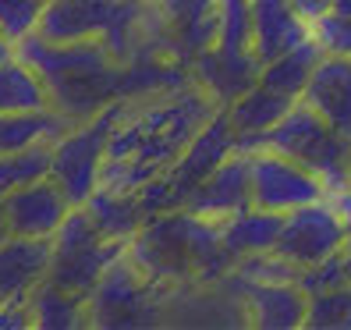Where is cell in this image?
<instances>
[{
  "mask_svg": "<svg viewBox=\"0 0 351 330\" xmlns=\"http://www.w3.org/2000/svg\"><path fill=\"white\" fill-rule=\"evenodd\" d=\"M305 327L316 330H351V284H341L334 292L308 295V320Z\"/></svg>",
  "mask_w": 351,
  "mask_h": 330,
  "instance_id": "cb8c5ba5",
  "label": "cell"
},
{
  "mask_svg": "<svg viewBox=\"0 0 351 330\" xmlns=\"http://www.w3.org/2000/svg\"><path fill=\"white\" fill-rule=\"evenodd\" d=\"M319 60H323L319 43L316 39H305L302 47L274 57L270 64H263L259 82L270 86V89H277V93H284V96H291V99H302V93H305V86H308V78H313Z\"/></svg>",
  "mask_w": 351,
  "mask_h": 330,
  "instance_id": "ffe728a7",
  "label": "cell"
},
{
  "mask_svg": "<svg viewBox=\"0 0 351 330\" xmlns=\"http://www.w3.org/2000/svg\"><path fill=\"white\" fill-rule=\"evenodd\" d=\"M14 54H18V43H11V39L0 32V64H4V60H11Z\"/></svg>",
  "mask_w": 351,
  "mask_h": 330,
  "instance_id": "f546056e",
  "label": "cell"
},
{
  "mask_svg": "<svg viewBox=\"0 0 351 330\" xmlns=\"http://www.w3.org/2000/svg\"><path fill=\"white\" fill-rule=\"evenodd\" d=\"M344 245H348V228H344V217L337 210V202L330 196L284 213V231H280V241H277V252L284 259H291L298 270L319 266L326 259L341 256Z\"/></svg>",
  "mask_w": 351,
  "mask_h": 330,
  "instance_id": "5b68a950",
  "label": "cell"
},
{
  "mask_svg": "<svg viewBox=\"0 0 351 330\" xmlns=\"http://www.w3.org/2000/svg\"><path fill=\"white\" fill-rule=\"evenodd\" d=\"M298 99H291V96H284V93H277V89H270V86H252L249 93H241L231 107H223L227 110V117H231V125H234V132L238 135H245V132H270L277 121L295 107Z\"/></svg>",
  "mask_w": 351,
  "mask_h": 330,
  "instance_id": "d6986e66",
  "label": "cell"
},
{
  "mask_svg": "<svg viewBox=\"0 0 351 330\" xmlns=\"http://www.w3.org/2000/svg\"><path fill=\"white\" fill-rule=\"evenodd\" d=\"M313 39V25L298 14L295 0H252V54L270 64L274 57Z\"/></svg>",
  "mask_w": 351,
  "mask_h": 330,
  "instance_id": "7c38bea8",
  "label": "cell"
},
{
  "mask_svg": "<svg viewBox=\"0 0 351 330\" xmlns=\"http://www.w3.org/2000/svg\"><path fill=\"white\" fill-rule=\"evenodd\" d=\"M295 8H298V14L305 18V22L313 25L316 18H323L330 8H334V0H295Z\"/></svg>",
  "mask_w": 351,
  "mask_h": 330,
  "instance_id": "f1b7e54d",
  "label": "cell"
},
{
  "mask_svg": "<svg viewBox=\"0 0 351 330\" xmlns=\"http://www.w3.org/2000/svg\"><path fill=\"white\" fill-rule=\"evenodd\" d=\"M53 238L11 235L0 241V302H29L32 292L50 277Z\"/></svg>",
  "mask_w": 351,
  "mask_h": 330,
  "instance_id": "30bf717a",
  "label": "cell"
},
{
  "mask_svg": "<svg viewBox=\"0 0 351 330\" xmlns=\"http://www.w3.org/2000/svg\"><path fill=\"white\" fill-rule=\"evenodd\" d=\"M163 36L171 39L178 57L195 60L199 54L217 47L220 29V0H153Z\"/></svg>",
  "mask_w": 351,
  "mask_h": 330,
  "instance_id": "9c48e42d",
  "label": "cell"
},
{
  "mask_svg": "<svg viewBox=\"0 0 351 330\" xmlns=\"http://www.w3.org/2000/svg\"><path fill=\"white\" fill-rule=\"evenodd\" d=\"M11 238V224H8V210H4V196H0V241Z\"/></svg>",
  "mask_w": 351,
  "mask_h": 330,
  "instance_id": "4dcf8cb0",
  "label": "cell"
},
{
  "mask_svg": "<svg viewBox=\"0 0 351 330\" xmlns=\"http://www.w3.org/2000/svg\"><path fill=\"white\" fill-rule=\"evenodd\" d=\"M220 29L217 50L249 54L252 50V0H220Z\"/></svg>",
  "mask_w": 351,
  "mask_h": 330,
  "instance_id": "603a6c76",
  "label": "cell"
},
{
  "mask_svg": "<svg viewBox=\"0 0 351 330\" xmlns=\"http://www.w3.org/2000/svg\"><path fill=\"white\" fill-rule=\"evenodd\" d=\"M313 39L330 57H351V14L326 11L313 22Z\"/></svg>",
  "mask_w": 351,
  "mask_h": 330,
  "instance_id": "484cf974",
  "label": "cell"
},
{
  "mask_svg": "<svg viewBox=\"0 0 351 330\" xmlns=\"http://www.w3.org/2000/svg\"><path fill=\"white\" fill-rule=\"evenodd\" d=\"M4 210H8L11 235L53 238L75 206H71V199L64 192H60V185L53 178H39L32 185H22V189L8 192L4 196Z\"/></svg>",
  "mask_w": 351,
  "mask_h": 330,
  "instance_id": "52a82bcc",
  "label": "cell"
},
{
  "mask_svg": "<svg viewBox=\"0 0 351 330\" xmlns=\"http://www.w3.org/2000/svg\"><path fill=\"white\" fill-rule=\"evenodd\" d=\"M302 103H308L323 121H330L341 135L351 139V57L323 54L302 93Z\"/></svg>",
  "mask_w": 351,
  "mask_h": 330,
  "instance_id": "5bb4252c",
  "label": "cell"
},
{
  "mask_svg": "<svg viewBox=\"0 0 351 330\" xmlns=\"http://www.w3.org/2000/svg\"><path fill=\"white\" fill-rule=\"evenodd\" d=\"M82 295L68 292V287L53 284L50 277L43 281L32 292L29 298V316L32 327H43V330H68V327H82Z\"/></svg>",
  "mask_w": 351,
  "mask_h": 330,
  "instance_id": "7402d4cb",
  "label": "cell"
},
{
  "mask_svg": "<svg viewBox=\"0 0 351 330\" xmlns=\"http://www.w3.org/2000/svg\"><path fill=\"white\" fill-rule=\"evenodd\" d=\"M348 178H351V156H348Z\"/></svg>",
  "mask_w": 351,
  "mask_h": 330,
  "instance_id": "d6a6232c",
  "label": "cell"
},
{
  "mask_svg": "<svg viewBox=\"0 0 351 330\" xmlns=\"http://www.w3.org/2000/svg\"><path fill=\"white\" fill-rule=\"evenodd\" d=\"M138 266L128 259V249L121 259L110 263V270L99 277V284L93 287L89 305H93V320H99V327H132V309L138 302Z\"/></svg>",
  "mask_w": 351,
  "mask_h": 330,
  "instance_id": "9a60e30c",
  "label": "cell"
},
{
  "mask_svg": "<svg viewBox=\"0 0 351 330\" xmlns=\"http://www.w3.org/2000/svg\"><path fill=\"white\" fill-rule=\"evenodd\" d=\"M223 107L206 93H167V99H149L142 110L128 114L121 107V117L107 142V163H103V189L138 192L189 150V142L210 125Z\"/></svg>",
  "mask_w": 351,
  "mask_h": 330,
  "instance_id": "6da1fadb",
  "label": "cell"
},
{
  "mask_svg": "<svg viewBox=\"0 0 351 330\" xmlns=\"http://www.w3.org/2000/svg\"><path fill=\"white\" fill-rule=\"evenodd\" d=\"M125 99L103 107L96 117L78 121L53 142V167L50 178L60 185V192L71 199V206H86L89 196L103 181V163H107V142L121 117Z\"/></svg>",
  "mask_w": 351,
  "mask_h": 330,
  "instance_id": "3957f363",
  "label": "cell"
},
{
  "mask_svg": "<svg viewBox=\"0 0 351 330\" xmlns=\"http://www.w3.org/2000/svg\"><path fill=\"white\" fill-rule=\"evenodd\" d=\"M142 4H153V0H142Z\"/></svg>",
  "mask_w": 351,
  "mask_h": 330,
  "instance_id": "836d02e7",
  "label": "cell"
},
{
  "mask_svg": "<svg viewBox=\"0 0 351 330\" xmlns=\"http://www.w3.org/2000/svg\"><path fill=\"white\" fill-rule=\"evenodd\" d=\"M256 146L259 150H277L284 156L298 160L302 167L323 178L326 192L334 196L348 189V156H351V139L341 135L330 121H323L308 103H295L270 132H256Z\"/></svg>",
  "mask_w": 351,
  "mask_h": 330,
  "instance_id": "7a4b0ae2",
  "label": "cell"
},
{
  "mask_svg": "<svg viewBox=\"0 0 351 330\" xmlns=\"http://www.w3.org/2000/svg\"><path fill=\"white\" fill-rule=\"evenodd\" d=\"M53 142L43 139V142H29V146H18V150H4V153H0V196L22 189V185H32L39 178H50Z\"/></svg>",
  "mask_w": 351,
  "mask_h": 330,
  "instance_id": "44dd1931",
  "label": "cell"
},
{
  "mask_svg": "<svg viewBox=\"0 0 351 330\" xmlns=\"http://www.w3.org/2000/svg\"><path fill=\"white\" fill-rule=\"evenodd\" d=\"M50 107H53V96L47 78L29 60L14 54L11 60L0 64V114H36Z\"/></svg>",
  "mask_w": 351,
  "mask_h": 330,
  "instance_id": "e0dca14e",
  "label": "cell"
},
{
  "mask_svg": "<svg viewBox=\"0 0 351 330\" xmlns=\"http://www.w3.org/2000/svg\"><path fill=\"white\" fill-rule=\"evenodd\" d=\"M298 284L305 287L308 295H319V292H334V287L341 284H351V270H348V259L344 252L326 259L319 266H305V270H298Z\"/></svg>",
  "mask_w": 351,
  "mask_h": 330,
  "instance_id": "4316f807",
  "label": "cell"
},
{
  "mask_svg": "<svg viewBox=\"0 0 351 330\" xmlns=\"http://www.w3.org/2000/svg\"><path fill=\"white\" fill-rule=\"evenodd\" d=\"M249 171H252V202L274 213H291L298 206L319 202L330 196L319 174H313L298 160L277 150L249 153Z\"/></svg>",
  "mask_w": 351,
  "mask_h": 330,
  "instance_id": "8992f818",
  "label": "cell"
},
{
  "mask_svg": "<svg viewBox=\"0 0 351 330\" xmlns=\"http://www.w3.org/2000/svg\"><path fill=\"white\" fill-rule=\"evenodd\" d=\"M249 320L263 330H298L308 320V292L298 281H241Z\"/></svg>",
  "mask_w": 351,
  "mask_h": 330,
  "instance_id": "8fae6325",
  "label": "cell"
},
{
  "mask_svg": "<svg viewBox=\"0 0 351 330\" xmlns=\"http://www.w3.org/2000/svg\"><path fill=\"white\" fill-rule=\"evenodd\" d=\"M43 8H47V0H0V32L11 43H22V39L36 36Z\"/></svg>",
  "mask_w": 351,
  "mask_h": 330,
  "instance_id": "d4e9b609",
  "label": "cell"
},
{
  "mask_svg": "<svg viewBox=\"0 0 351 330\" xmlns=\"http://www.w3.org/2000/svg\"><path fill=\"white\" fill-rule=\"evenodd\" d=\"M86 210L110 241H125V245L142 231V213H146L138 192H117V189H103V185L89 196Z\"/></svg>",
  "mask_w": 351,
  "mask_h": 330,
  "instance_id": "ac0fdd59",
  "label": "cell"
},
{
  "mask_svg": "<svg viewBox=\"0 0 351 330\" xmlns=\"http://www.w3.org/2000/svg\"><path fill=\"white\" fill-rule=\"evenodd\" d=\"M280 231H284V213L263 210V206H249V210L220 220L223 245L234 259L256 256V252H274L280 241Z\"/></svg>",
  "mask_w": 351,
  "mask_h": 330,
  "instance_id": "2e32d148",
  "label": "cell"
},
{
  "mask_svg": "<svg viewBox=\"0 0 351 330\" xmlns=\"http://www.w3.org/2000/svg\"><path fill=\"white\" fill-rule=\"evenodd\" d=\"M125 241H110L96 228V220L89 217L86 206H75L68 220L60 224V231L53 235V266L50 281L68 287V292L89 298L99 277L110 270V263L125 256Z\"/></svg>",
  "mask_w": 351,
  "mask_h": 330,
  "instance_id": "277c9868",
  "label": "cell"
},
{
  "mask_svg": "<svg viewBox=\"0 0 351 330\" xmlns=\"http://www.w3.org/2000/svg\"><path fill=\"white\" fill-rule=\"evenodd\" d=\"M330 199L337 202V210H341V217H344V228H348V245H344V259H348V270H351V185H348V189H341V192H334Z\"/></svg>",
  "mask_w": 351,
  "mask_h": 330,
  "instance_id": "83f0119b",
  "label": "cell"
},
{
  "mask_svg": "<svg viewBox=\"0 0 351 330\" xmlns=\"http://www.w3.org/2000/svg\"><path fill=\"white\" fill-rule=\"evenodd\" d=\"M330 11H337V14H351V0H334V8Z\"/></svg>",
  "mask_w": 351,
  "mask_h": 330,
  "instance_id": "1f68e13d",
  "label": "cell"
},
{
  "mask_svg": "<svg viewBox=\"0 0 351 330\" xmlns=\"http://www.w3.org/2000/svg\"><path fill=\"white\" fill-rule=\"evenodd\" d=\"M252 202V171H249V153H231L220 167L195 185V192L184 199L181 210H189L206 220H227L241 210H249Z\"/></svg>",
  "mask_w": 351,
  "mask_h": 330,
  "instance_id": "ba28073f",
  "label": "cell"
},
{
  "mask_svg": "<svg viewBox=\"0 0 351 330\" xmlns=\"http://www.w3.org/2000/svg\"><path fill=\"white\" fill-rule=\"evenodd\" d=\"M195 78L202 82V89L210 93L220 107H231V103L249 93L252 86H259L263 75V60L249 50V54H223V50H206L192 60Z\"/></svg>",
  "mask_w": 351,
  "mask_h": 330,
  "instance_id": "4fadbf2b",
  "label": "cell"
}]
</instances>
